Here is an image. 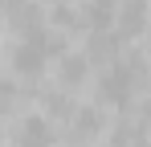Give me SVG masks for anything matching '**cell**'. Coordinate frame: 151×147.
<instances>
[{
    "label": "cell",
    "mask_w": 151,
    "mask_h": 147,
    "mask_svg": "<svg viewBox=\"0 0 151 147\" xmlns=\"http://www.w3.org/2000/svg\"><path fill=\"white\" fill-rule=\"evenodd\" d=\"M147 82H151L147 61H143L139 53H131V57L123 53L114 66L102 70V78H98V102H106V106H131V98L139 94Z\"/></svg>",
    "instance_id": "cell-1"
},
{
    "label": "cell",
    "mask_w": 151,
    "mask_h": 147,
    "mask_svg": "<svg viewBox=\"0 0 151 147\" xmlns=\"http://www.w3.org/2000/svg\"><path fill=\"white\" fill-rule=\"evenodd\" d=\"M151 21V0H119V37H143Z\"/></svg>",
    "instance_id": "cell-2"
},
{
    "label": "cell",
    "mask_w": 151,
    "mask_h": 147,
    "mask_svg": "<svg viewBox=\"0 0 151 147\" xmlns=\"http://www.w3.org/2000/svg\"><path fill=\"white\" fill-rule=\"evenodd\" d=\"M90 70H94V61L86 53H65V57H57V86L61 90H78V86L90 82Z\"/></svg>",
    "instance_id": "cell-3"
},
{
    "label": "cell",
    "mask_w": 151,
    "mask_h": 147,
    "mask_svg": "<svg viewBox=\"0 0 151 147\" xmlns=\"http://www.w3.org/2000/svg\"><path fill=\"white\" fill-rule=\"evenodd\" d=\"M12 147H53V127L45 119H37V115H29V119H21V127H17Z\"/></svg>",
    "instance_id": "cell-4"
},
{
    "label": "cell",
    "mask_w": 151,
    "mask_h": 147,
    "mask_svg": "<svg viewBox=\"0 0 151 147\" xmlns=\"http://www.w3.org/2000/svg\"><path fill=\"white\" fill-rule=\"evenodd\" d=\"M82 53H86L90 61H98V66H114V61L123 57V53H119V41H114V37H110L106 29H94Z\"/></svg>",
    "instance_id": "cell-5"
},
{
    "label": "cell",
    "mask_w": 151,
    "mask_h": 147,
    "mask_svg": "<svg viewBox=\"0 0 151 147\" xmlns=\"http://www.w3.org/2000/svg\"><path fill=\"white\" fill-rule=\"evenodd\" d=\"M8 24H12L21 37L37 33V29H45V24H41V12H37L33 0H8Z\"/></svg>",
    "instance_id": "cell-6"
},
{
    "label": "cell",
    "mask_w": 151,
    "mask_h": 147,
    "mask_svg": "<svg viewBox=\"0 0 151 147\" xmlns=\"http://www.w3.org/2000/svg\"><path fill=\"white\" fill-rule=\"evenodd\" d=\"M82 17H86V29H106V24L119 21V0H86L82 4Z\"/></svg>",
    "instance_id": "cell-7"
},
{
    "label": "cell",
    "mask_w": 151,
    "mask_h": 147,
    "mask_svg": "<svg viewBox=\"0 0 151 147\" xmlns=\"http://www.w3.org/2000/svg\"><path fill=\"white\" fill-rule=\"evenodd\" d=\"M74 135L78 139H98L102 135V127H106V119H102V110L98 106H78V115H74Z\"/></svg>",
    "instance_id": "cell-8"
},
{
    "label": "cell",
    "mask_w": 151,
    "mask_h": 147,
    "mask_svg": "<svg viewBox=\"0 0 151 147\" xmlns=\"http://www.w3.org/2000/svg\"><path fill=\"white\" fill-rule=\"evenodd\" d=\"M41 102H45V115H49V119H65V122H74V115H78V102L65 94V90H53V94H45Z\"/></svg>",
    "instance_id": "cell-9"
},
{
    "label": "cell",
    "mask_w": 151,
    "mask_h": 147,
    "mask_svg": "<svg viewBox=\"0 0 151 147\" xmlns=\"http://www.w3.org/2000/svg\"><path fill=\"white\" fill-rule=\"evenodd\" d=\"M57 4H61V0H57Z\"/></svg>",
    "instance_id": "cell-10"
}]
</instances>
